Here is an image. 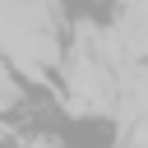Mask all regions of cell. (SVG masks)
Wrapping results in <instances>:
<instances>
[{
  "label": "cell",
  "instance_id": "obj_2",
  "mask_svg": "<svg viewBox=\"0 0 148 148\" xmlns=\"http://www.w3.org/2000/svg\"><path fill=\"white\" fill-rule=\"evenodd\" d=\"M14 102H18V83L9 79V69H5V60H0V111L14 106Z\"/></svg>",
  "mask_w": 148,
  "mask_h": 148
},
{
  "label": "cell",
  "instance_id": "obj_1",
  "mask_svg": "<svg viewBox=\"0 0 148 148\" xmlns=\"http://www.w3.org/2000/svg\"><path fill=\"white\" fill-rule=\"evenodd\" d=\"M28 5H32V0H0V18H9V23H28Z\"/></svg>",
  "mask_w": 148,
  "mask_h": 148
},
{
  "label": "cell",
  "instance_id": "obj_3",
  "mask_svg": "<svg viewBox=\"0 0 148 148\" xmlns=\"http://www.w3.org/2000/svg\"><path fill=\"white\" fill-rule=\"evenodd\" d=\"M0 139H5V125H0Z\"/></svg>",
  "mask_w": 148,
  "mask_h": 148
}]
</instances>
